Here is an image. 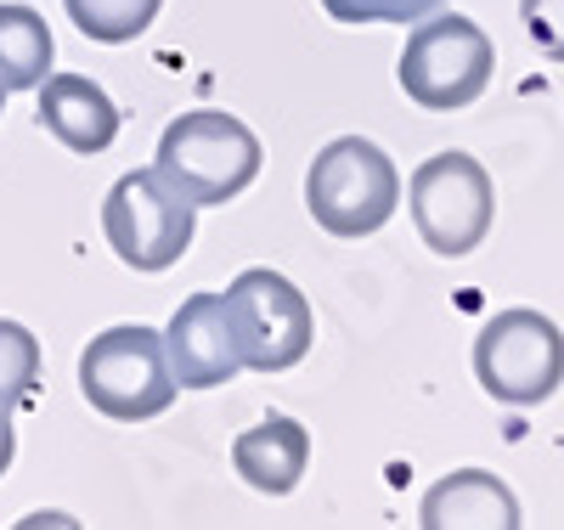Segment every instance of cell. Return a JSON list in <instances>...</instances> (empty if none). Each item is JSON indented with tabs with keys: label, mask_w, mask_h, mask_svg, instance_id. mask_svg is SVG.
Segmentation results:
<instances>
[{
	"label": "cell",
	"mask_w": 564,
	"mask_h": 530,
	"mask_svg": "<svg viewBox=\"0 0 564 530\" xmlns=\"http://www.w3.org/2000/svg\"><path fill=\"white\" fill-rule=\"evenodd\" d=\"M153 170L175 192H186L198 209H215V204L243 198V192L254 186V175H260V136L238 113H220V108L181 113L159 136Z\"/></svg>",
	"instance_id": "6da1fadb"
},
{
	"label": "cell",
	"mask_w": 564,
	"mask_h": 530,
	"mask_svg": "<svg viewBox=\"0 0 564 530\" xmlns=\"http://www.w3.org/2000/svg\"><path fill=\"white\" fill-rule=\"evenodd\" d=\"M491 68H497V45L475 18L430 12L412 23L395 79L423 113H457V108H475L486 96Z\"/></svg>",
	"instance_id": "7a4b0ae2"
},
{
	"label": "cell",
	"mask_w": 564,
	"mask_h": 530,
	"mask_svg": "<svg viewBox=\"0 0 564 530\" xmlns=\"http://www.w3.org/2000/svg\"><path fill=\"white\" fill-rule=\"evenodd\" d=\"M175 367L164 333L148 322H119L85 345L79 356V396L113 423H148L175 401Z\"/></svg>",
	"instance_id": "3957f363"
},
{
	"label": "cell",
	"mask_w": 564,
	"mask_h": 530,
	"mask_svg": "<svg viewBox=\"0 0 564 530\" xmlns=\"http://www.w3.org/2000/svg\"><path fill=\"white\" fill-rule=\"evenodd\" d=\"M395 204H401V175L379 141L339 136L311 159L305 209L327 237H372L379 226H390Z\"/></svg>",
	"instance_id": "277c9868"
},
{
	"label": "cell",
	"mask_w": 564,
	"mask_h": 530,
	"mask_svg": "<svg viewBox=\"0 0 564 530\" xmlns=\"http://www.w3.org/2000/svg\"><path fill=\"white\" fill-rule=\"evenodd\" d=\"M406 209L417 237L446 260H463L486 244V231L497 220V186L475 153H435L423 159L406 181Z\"/></svg>",
	"instance_id": "5b68a950"
},
{
	"label": "cell",
	"mask_w": 564,
	"mask_h": 530,
	"mask_svg": "<svg viewBox=\"0 0 564 530\" xmlns=\"http://www.w3.org/2000/svg\"><path fill=\"white\" fill-rule=\"evenodd\" d=\"M102 231H108V249L130 271H170L193 249L198 204L148 164V170H130L113 181L108 204H102Z\"/></svg>",
	"instance_id": "8992f818"
},
{
	"label": "cell",
	"mask_w": 564,
	"mask_h": 530,
	"mask_svg": "<svg viewBox=\"0 0 564 530\" xmlns=\"http://www.w3.org/2000/svg\"><path fill=\"white\" fill-rule=\"evenodd\" d=\"M475 378L502 407H536L564 383V333L542 311H497L475 339Z\"/></svg>",
	"instance_id": "52a82bcc"
},
{
	"label": "cell",
	"mask_w": 564,
	"mask_h": 530,
	"mask_svg": "<svg viewBox=\"0 0 564 530\" xmlns=\"http://www.w3.org/2000/svg\"><path fill=\"white\" fill-rule=\"evenodd\" d=\"M226 305H231V327H238L249 372H289L311 356V339H316L311 300L282 271L271 266L238 271L226 288Z\"/></svg>",
	"instance_id": "ba28073f"
},
{
	"label": "cell",
	"mask_w": 564,
	"mask_h": 530,
	"mask_svg": "<svg viewBox=\"0 0 564 530\" xmlns=\"http://www.w3.org/2000/svg\"><path fill=\"white\" fill-rule=\"evenodd\" d=\"M164 350L175 367L181 390H215L243 372V345L238 327H231V305L226 294H193L181 300V311L164 327Z\"/></svg>",
	"instance_id": "9c48e42d"
},
{
	"label": "cell",
	"mask_w": 564,
	"mask_h": 530,
	"mask_svg": "<svg viewBox=\"0 0 564 530\" xmlns=\"http://www.w3.org/2000/svg\"><path fill=\"white\" fill-rule=\"evenodd\" d=\"M40 130H52L68 153L97 159L119 141L113 96L85 74H45L40 79Z\"/></svg>",
	"instance_id": "30bf717a"
},
{
	"label": "cell",
	"mask_w": 564,
	"mask_h": 530,
	"mask_svg": "<svg viewBox=\"0 0 564 530\" xmlns=\"http://www.w3.org/2000/svg\"><path fill=\"white\" fill-rule=\"evenodd\" d=\"M417 524L423 530H513L520 524V502H513V491L497 474L457 468L423 491Z\"/></svg>",
	"instance_id": "8fae6325"
},
{
	"label": "cell",
	"mask_w": 564,
	"mask_h": 530,
	"mask_svg": "<svg viewBox=\"0 0 564 530\" xmlns=\"http://www.w3.org/2000/svg\"><path fill=\"white\" fill-rule=\"evenodd\" d=\"M305 463H311V435L305 423L294 418H260L254 429H243L231 441V468L243 474V486H254L260 497H289L300 479H305Z\"/></svg>",
	"instance_id": "7c38bea8"
},
{
	"label": "cell",
	"mask_w": 564,
	"mask_h": 530,
	"mask_svg": "<svg viewBox=\"0 0 564 530\" xmlns=\"http://www.w3.org/2000/svg\"><path fill=\"white\" fill-rule=\"evenodd\" d=\"M52 29L23 0H0V85L7 90H40L52 74Z\"/></svg>",
	"instance_id": "4fadbf2b"
},
{
	"label": "cell",
	"mask_w": 564,
	"mask_h": 530,
	"mask_svg": "<svg viewBox=\"0 0 564 530\" xmlns=\"http://www.w3.org/2000/svg\"><path fill=\"white\" fill-rule=\"evenodd\" d=\"M74 29L85 40H102V45H124L135 34H148L153 18L164 12V0H63Z\"/></svg>",
	"instance_id": "5bb4252c"
},
{
	"label": "cell",
	"mask_w": 564,
	"mask_h": 530,
	"mask_svg": "<svg viewBox=\"0 0 564 530\" xmlns=\"http://www.w3.org/2000/svg\"><path fill=\"white\" fill-rule=\"evenodd\" d=\"M40 390V339L23 322H0V418H12Z\"/></svg>",
	"instance_id": "9a60e30c"
},
{
	"label": "cell",
	"mask_w": 564,
	"mask_h": 530,
	"mask_svg": "<svg viewBox=\"0 0 564 530\" xmlns=\"http://www.w3.org/2000/svg\"><path fill=\"white\" fill-rule=\"evenodd\" d=\"M334 23H417L441 12V0H322Z\"/></svg>",
	"instance_id": "2e32d148"
},
{
	"label": "cell",
	"mask_w": 564,
	"mask_h": 530,
	"mask_svg": "<svg viewBox=\"0 0 564 530\" xmlns=\"http://www.w3.org/2000/svg\"><path fill=\"white\" fill-rule=\"evenodd\" d=\"M520 23L547 63H564V0H520Z\"/></svg>",
	"instance_id": "e0dca14e"
},
{
	"label": "cell",
	"mask_w": 564,
	"mask_h": 530,
	"mask_svg": "<svg viewBox=\"0 0 564 530\" xmlns=\"http://www.w3.org/2000/svg\"><path fill=\"white\" fill-rule=\"evenodd\" d=\"M12 457H18V429H12V418H0V474L12 468Z\"/></svg>",
	"instance_id": "ac0fdd59"
},
{
	"label": "cell",
	"mask_w": 564,
	"mask_h": 530,
	"mask_svg": "<svg viewBox=\"0 0 564 530\" xmlns=\"http://www.w3.org/2000/svg\"><path fill=\"white\" fill-rule=\"evenodd\" d=\"M7 96H12V90H7V85H0V108H7Z\"/></svg>",
	"instance_id": "d6986e66"
}]
</instances>
